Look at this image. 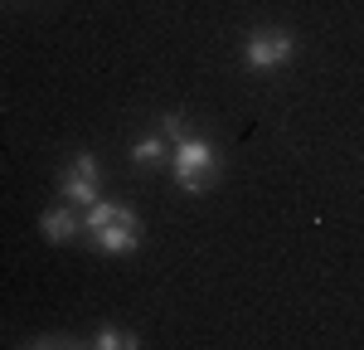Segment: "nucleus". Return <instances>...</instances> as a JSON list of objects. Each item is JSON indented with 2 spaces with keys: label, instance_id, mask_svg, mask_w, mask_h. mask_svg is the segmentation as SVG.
<instances>
[{
  "label": "nucleus",
  "instance_id": "obj_1",
  "mask_svg": "<svg viewBox=\"0 0 364 350\" xmlns=\"http://www.w3.org/2000/svg\"><path fill=\"white\" fill-rule=\"evenodd\" d=\"M83 233L92 238V248H102L107 258L117 253H132L141 243V219L132 204H117V200H92L83 214Z\"/></svg>",
  "mask_w": 364,
  "mask_h": 350
},
{
  "label": "nucleus",
  "instance_id": "obj_2",
  "mask_svg": "<svg viewBox=\"0 0 364 350\" xmlns=\"http://www.w3.org/2000/svg\"><path fill=\"white\" fill-rule=\"evenodd\" d=\"M170 166H175L180 190L199 195V190H209V180H214V171H219V151H214L209 142H199V137H180L175 151H170Z\"/></svg>",
  "mask_w": 364,
  "mask_h": 350
},
{
  "label": "nucleus",
  "instance_id": "obj_3",
  "mask_svg": "<svg viewBox=\"0 0 364 350\" xmlns=\"http://www.w3.org/2000/svg\"><path fill=\"white\" fill-rule=\"evenodd\" d=\"M291 54H296V39L287 29H257L243 44V63H248L252 73H272L282 63H291Z\"/></svg>",
  "mask_w": 364,
  "mask_h": 350
},
{
  "label": "nucleus",
  "instance_id": "obj_4",
  "mask_svg": "<svg viewBox=\"0 0 364 350\" xmlns=\"http://www.w3.org/2000/svg\"><path fill=\"white\" fill-rule=\"evenodd\" d=\"M58 190H63L68 204H92L97 200V156H92V151L73 156L68 171H63V180H58Z\"/></svg>",
  "mask_w": 364,
  "mask_h": 350
},
{
  "label": "nucleus",
  "instance_id": "obj_5",
  "mask_svg": "<svg viewBox=\"0 0 364 350\" xmlns=\"http://www.w3.org/2000/svg\"><path fill=\"white\" fill-rule=\"evenodd\" d=\"M39 233H44L49 243H68L73 233H83V219L73 214V204H54V209L39 214Z\"/></svg>",
  "mask_w": 364,
  "mask_h": 350
},
{
  "label": "nucleus",
  "instance_id": "obj_6",
  "mask_svg": "<svg viewBox=\"0 0 364 350\" xmlns=\"http://www.w3.org/2000/svg\"><path fill=\"white\" fill-rule=\"evenodd\" d=\"M92 346L97 350H136V336L122 331V326H102V331L92 336Z\"/></svg>",
  "mask_w": 364,
  "mask_h": 350
},
{
  "label": "nucleus",
  "instance_id": "obj_7",
  "mask_svg": "<svg viewBox=\"0 0 364 350\" xmlns=\"http://www.w3.org/2000/svg\"><path fill=\"white\" fill-rule=\"evenodd\" d=\"M161 156H166V137H141V142L132 146V161H136V166H156Z\"/></svg>",
  "mask_w": 364,
  "mask_h": 350
},
{
  "label": "nucleus",
  "instance_id": "obj_8",
  "mask_svg": "<svg viewBox=\"0 0 364 350\" xmlns=\"http://www.w3.org/2000/svg\"><path fill=\"white\" fill-rule=\"evenodd\" d=\"M161 137H166V142H180V137H185V122H180V117H161Z\"/></svg>",
  "mask_w": 364,
  "mask_h": 350
}]
</instances>
